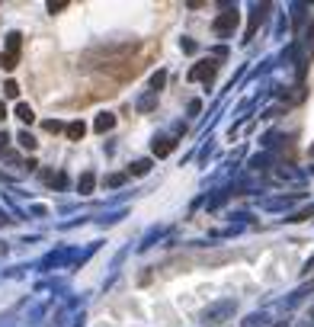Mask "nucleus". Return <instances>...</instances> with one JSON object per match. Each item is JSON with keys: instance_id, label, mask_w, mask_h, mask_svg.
I'll return each mask as SVG.
<instances>
[{"instance_id": "nucleus-2", "label": "nucleus", "mask_w": 314, "mask_h": 327, "mask_svg": "<svg viewBox=\"0 0 314 327\" xmlns=\"http://www.w3.org/2000/svg\"><path fill=\"white\" fill-rule=\"evenodd\" d=\"M215 74V61H202L199 67H193L189 71V80H199V77H211Z\"/></svg>"}, {"instance_id": "nucleus-12", "label": "nucleus", "mask_w": 314, "mask_h": 327, "mask_svg": "<svg viewBox=\"0 0 314 327\" xmlns=\"http://www.w3.org/2000/svg\"><path fill=\"white\" fill-rule=\"evenodd\" d=\"M64 6H67L64 0H58V3H49V10H52V13H61V10H64Z\"/></svg>"}, {"instance_id": "nucleus-6", "label": "nucleus", "mask_w": 314, "mask_h": 327, "mask_svg": "<svg viewBox=\"0 0 314 327\" xmlns=\"http://www.w3.org/2000/svg\"><path fill=\"white\" fill-rule=\"evenodd\" d=\"M16 115H19L23 122H32V119H36V112H32V109L26 106V103H19V106H16Z\"/></svg>"}, {"instance_id": "nucleus-13", "label": "nucleus", "mask_w": 314, "mask_h": 327, "mask_svg": "<svg viewBox=\"0 0 314 327\" xmlns=\"http://www.w3.org/2000/svg\"><path fill=\"white\" fill-rule=\"evenodd\" d=\"M0 119H6V109H3V103H0Z\"/></svg>"}, {"instance_id": "nucleus-11", "label": "nucleus", "mask_w": 314, "mask_h": 327, "mask_svg": "<svg viewBox=\"0 0 314 327\" xmlns=\"http://www.w3.org/2000/svg\"><path fill=\"white\" fill-rule=\"evenodd\" d=\"M148 167H151L148 161H138V164H135V173H148Z\"/></svg>"}, {"instance_id": "nucleus-7", "label": "nucleus", "mask_w": 314, "mask_h": 327, "mask_svg": "<svg viewBox=\"0 0 314 327\" xmlns=\"http://www.w3.org/2000/svg\"><path fill=\"white\" fill-rule=\"evenodd\" d=\"M93 189V173H84L80 176V193H90Z\"/></svg>"}, {"instance_id": "nucleus-3", "label": "nucleus", "mask_w": 314, "mask_h": 327, "mask_svg": "<svg viewBox=\"0 0 314 327\" xmlns=\"http://www.w3.org/2000/svg\"><path fill=\"white\" fill-rule=\"evenodd\" d=\"M231 26H237V13H224V16L215 19V32H228Z\"/></svg>"}, {"instance_id": "nucleus-4", "label": "nucleus", "mask_w": 314, "mask_h": 327, "mask_svg": "<svg viewBox=\"0 0 314 327\" xmlns=\"http://www.w3.org/2000/svg\"><path fill=\"white\" fill-rule=\"evenodd\" d=\"M84 132H87V128H84V122H71V125H67V138H71V141L84 138Z\"/></svg>"}, {"instance_id": "nucleus-8", "label": "nucleus", "mask_w": 314, "mask_h": 327, "mask_svg": "<svg viewBox=\"0 0 314 327\" xmlns=\"http://www.w3.org/2000/svg\"><path fill=\"white\" fill-rule=\"evenodd\" d=\"M170 151H173V141H163V145H154V154H160V158H163V154H170Z\"/></svg>"}, {"instance_id": "nucleus-9", "label": "nucleus", "mask_w": 314, "mask_h": 327, "mask_svg": "<svg viewBox=\"0 0 314 327\" xmlns=\"http://www.w3.org/2000/svg\"><path fill=\"white\" fill-rule=\"evenodd\" d=\"M19 141H23V148H29V151L36 148V138H32V135H19Z\"/></svg>"}, {"instance_id": "nucleus-1", "label": "nucleus", "mask_w": 314, "mask_h": 327, "mask_svg": "<svg viewBox=\"0 0 314 327\" xmlns=\"http://www.w3.org/2000/svg\"><path fill=\"white\" fill-rule=\"evenodd\" d=\"M16 58H19V36L13 32V36H10V42H6V54L0 58V64H3L6 71H13V67H16Z\"/></svg>"}, {"instance_id": "nucleus-5", "label": "nucleus", "mask_w": 314, "mask_h": 327, "mask_svg": "<svg viewBox=\"0 0 314 327\" xmlns=\"http://www.w3.org/2000/svg\"><path fill=\"white\" fill-rule=\"evenodd\" d=\"M115 125V115H100V119H97V132H109V128H112Z\"/></svg>"}, {"instance_id": "nucleus-10", "label": "nucleus", "mask_w": 314, "mask_h": 327, "mask_svg": "<svg viewBox=\"0 0 314 327\" xmlns=\"http://www.w3.org/2000/svg\"><path fill=\"white\" fill-rule=\"evenodd\" d=\"M3 93H6V97H16V93H19V87H16V84H13V80H10V84L3 87Z\"/></svg>"}]
</instances>
